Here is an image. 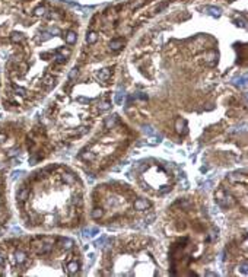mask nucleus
<instances>
[{
	"label": "nucleus",
	"mask_w": 248,
	"mask_h": 277,
	"mask_svg": "<svg viewBox=\"0 0 248 277\" xmlns=\"http://www.w3.org/2000/svg\"><path fill=\"white\" fill-rule=\"evenodd\" d=\"M96 40H98V35L95 32H91L88 36H86V42H88V44H93Z\"/></svg>",
	"instance_id": "8"
},
{
	"label": "nucleus",
	"mask_w": 248,
	"mask_h": 277,
	"mask_svg": "<svg viewBox=\"0 0 248 277\" xmlns=\"http://www.w3.org/2000/svg\"><path fill=\"white\" fill-rule=\"evenodd\" d=\"M124 98H126V93L118 92V93L115 95V102H117L118 105H121V104H123V101H124Z\"/></svg>",
	"instance_id": "15"
},
{
	"label": "nucleus",
	"mask_w": 248,
	"mask_h": 277,
	"mask_svg": "<svg viewBox=\"0 0 248 277\" xmlns=\"http://www.w3.org/2000/svg\"><path fill=\"white\" fill-rule=\"evenodd\" d=\"M15 260H16L18 264H22V262L27 261V254H25L23 251H16V252H15Z\"/></svg>",
	"instance_id": "2"
},
{
	"label": "nucleus",
	"mask_w": 248,
	"mask_h": 277,
	"mask_svg": "<svg viewBox=\"0 0 248 277\" xmlns=\"http://www.w3.org/2000/svg\"><path fill=\"white\" fill-rule=\"evenodd\" d=\"M3 140H6V136L5 134H0V143H2Z\"/></svg>",
	"instance_id": "27"
},
{
	"label": "nucleus",
	"mask_w": 248,
	"mask_h": 277,
	"mask_svg": "<svg viewBox=\"0 0 248 277\" xmlns=\"http://www.w3.org/2000/svg\"><path fill=\"white\" fill-rule=\"evenodd\" d=\"M143 131H145L146 134H153V129L151 127V125H145V127H143Z\"/></svg>",
	"instance_id": "20"
},
{
	"label": "nucleus",
	"mask_w": 248,
	"mask_h": 277,
	"mask_svg": "<svg viewBox=\"0 0 248 277\" xmlns=\"http://www.w3.org/2000/svg\"><path fill=\"white\" fill-rule=\"evenodd\" d=\"M98 78L101 79V80H107L108 78H109V70H107V69H104L101 73L98 74Z\"/></svg>",
	"instance_id": "12"
},
{
	"label": "nucleus",
	"mask_w": 248,
	"mask_h": 277,
	"mask_svg": "<svg viewBox=\"0 0 248 277\" xmlns=\"http://www.w3.org/2000/svg\"><path fill=\"white\" fill-rule=\"evenodd\" d=\"M2 262H3V255L0 254V264H2Z\"/></svg>",
	"instance_id": "28"
},
{
	"label": "nucleus",
	"mask_w": 248,
	"mask_h": 277,
	"mask_svg": "<svg viewBox=\"0 0 248 277\" xmlns=\"http://www.w3.org/2000/svg\"><path fill=\"white\" fill-rule=\"evenodd\" d=\"M63 181L66 182V184H73L74 182V177L72 174H64L63 175Z\"/></svg>",
	"instance_id": "10"
},
{
	"label": "nucleus",
	"mask_w": 248,
	"mask_h": 277,
	"mask_svg": "<svg viewBox=\"0 0 248 277\" xmlns=\"http://www.w3.org/2000/svg\"><path fill=\"white\" fill-rule=\"evenodd\" d=\"M114 124H115V117H111V118H108V120L105 121V127L109 129V127H113Z\"/></svg>",
	"instance_id": "16"
},
{
	"label": "nucleus",
	"mask_w": 248,
	"mask_h": 277,
	"mask_svg": "<svg viewBox=\"0 0 248 277\" xmlns=\"http://www.w3.org/2000/svg\"><path fill=\"white\" fill-rule=\"evenodd\" d=\"M61 245H63L64 249H70V248L73 247V241H72V239H69V238L61 239Z\"/></svg>",
	"instance_id": "6"
},
{
	"label": "nucleus",
	"mask_w": 248,
	"mask_h": 277,
	"mask_svg": "<svg viewBox=\"0 0 248 277\" xmlns=\"http://www.w3.org/2000/svg\"><path fill=\"white\" fill-rule=\"evenodd\" d=\"M149 206H151V203H149L147 200H145V198H137L134 201V209L136 210H146Z\"/></svg>",
	"instance_id": "1"
},
{
	"label": "nucleus",
	"mask_w": 248,
	"mask_h": 277,
	"mask_svg": "<svg viewBox=\"0 0 248 277\" xmlns=\"http://www.w3.org/2000/svg\"><path fill=\"white\" fill-rule=\"evenodd\" d=\"M44 13V7H36L35 9V15H42Z\"/></svg>",
	"instance_id": "25"
},
{
	"label": "nucleus",
	"mask_w": 248,
	"mask_h": 277,
	"mask_svg": "<svg viewBox=\"0 0 248 277\" xmlns=\"http://www.w3.org/2000/svg\"><path fill=\"white\" fill-rule=\"evenodd\" d=\"M67 270H69V273L70 274H74V273H76L78 270H79V264L78 262H69V266H67Z\"/></svg>",
	"instance_id": "3"
},
{
	"label": "nucleus",
	"mask_w": 248,
	"mask_h": 277,
	"mask_svg": "<svg viewBox=\"0 0 248 277\" xmlns=\"http://www.w3.org/2000/svg\"><path fill=\"white\" fill-rule=\"evenodd\" d=\"M74 76H78V69H73V70L70 72V74H69L70 79H74Z\"/></svg>",
	"instance_id": "22"
},
{
	"label": "nucleus",
	"mask_w": 248,
	"mask_h": 277,
	"mask_svg": "<svg viewBox=\"0 0 248 277\" xmlns=\"http://www.w3.org/2000/svg\"><path fill=\"white\" fill-rule=\"evenodd\" d=\"M182 127H185V123L181 121V120H178V121H177V131H178V133H185L187 130L182 129Z\"/></svg>",
	"instance_id": "13"
},
{
	"label": "nucleus",
	"mask_w": 248,
	"mask_h": 277,
	"mask_svg": "<svg viewBox=\"0 0 248 277\" xmlns=\"http://www.w3.org/2000/svg\"><path fill=\"white\" fill-rule=\"evenodd\" d=\"M19 153V149H12L10 152H9V156L12 158V156H15V155H18Z\"/></svg>",
	"instance_id": "23"
},
{
	"label": "nucleus",
	"mask_w": 248,
	"mask_h": 277,
	"mask_svg": "<svg viewBox=\"0 0 248 277\" xmlns=\"http://www.w3.org/2000/svg\"><path fill=\"white\" fill-rule=\"evenodd\" d=\"M109 47H111V50H120L123 47V41L121 40H114V41H111Z\"/></svg>",
	"instance_id": "5"
},
{
	"label": "nucleus",
	"mask_w": 248,
	"mask_h": 277,
	"mask_svg": "<svg viewBox=\"0 0 248 277\" xmlns=\"http://www.w3.org/2000/svg\"><path fill=\"white\" fill-rule=\"evenodd\" d=\"M22 38H23V35L19 34V32H13V34H12V41H13V42H19V41H22Z\"/></svg>",
	"instance_id": "14"
},
{
	"label": "nucleus",
	"mask_w": 248,
	"mask_h": 277,
	"mask_svg": "<svg viewBox=\"0 0 248 277\" xmlns=\"http://www.w3.org/2000/svg\"><path fill=\"white\" fill-rule=\"evenodd\" d=\"M15 92H16V93H19V95H22V96H23V95H27V89H23V87H18V86L15 87Z\"/></svg>",
	"instance_id": "18"
},
{
	"label": "nucleus",
	"mask_w": 248,
	"mask_h": 277,
	"mask_svg": "<svg viewBox=\"0 0 248 277\" xmlns=\"http://www.w3.org/2000/svg\"><path fill=\"white\" fill-rule=\"evenodd\" d=\"M109 108H111V104L109 102H102L101 105H99V109H101V111H107Z\"/></svg>",
	"instance_id": "17"
},
{
	"label": "nucleus",
	"mask_w": 248,
	"mask_h": 277,
	"mask_svg": "<svg viewBox=\"0 0 248 277\" xmlns=\"http://www.w3.org/2000/svg\"><path fill=\"white\" fill-rule=\"evenodd\" d=\"M104 242H105V236H102V238H99V239H98V241H96V245H98V247H102V244H104Z\"/></svg>",
	"instance_id": "24"
},
{
	"label": "nucleus",
	"mask_w": 248,
	"mask_h": 277,
	"mask_svg": "<svg viewBox=\"0 0 248 277\" xmlns=\"http://www.w3.org/2000/svg\"><path fill=\"white\" fill-rule=\"evenodd\" d=\"M82 158H83V159H88V160H93L95 155H93V153H83Z\"/></svg>",
	"instance_id": "21"
},
{
	"label": "nucleus",
	"mask_w": 248,
	"mask_h": 277,
	"mask_svg": "<svg viewBox=\"0 0 248 277\" xmlns=\"http://www.w3.org/2000/svg\"><path fill=\"white\" fill-rule=\"evenodd\" d=\"M28 197H29V190H21L18 193V200H21V201H25Z\"/></svg>",
	"instance_id": "4"
},
{
	"label": "nucleus",
	"mask_w": 248,
	"mask_h": 277,
	"mask_svg": "<svg viewBox=\"0 0 248 277\" xmlns=\"http://www.w3.org/2000/svg\"><path fill=\"white\" fill-rule=\"evenodd\" d=\"M206 10H209L207 13L212 15V16H219V15H220V10H219L217 7H207Z\"/></svg>",
	"instance_id": "11"
},
{
	"label": "nucleus",
	"mask_w": 248,
	"mask_h": 277,
	"mask_svg": "<svg viewBox=\"0 0 248 277\" xmlns=\"http://www.w3.org/2000/svg\"><path fill=\"white\" fill-rule=\"evenodd\" d=\"M22 174H23L22 171H18V172H13V174H12V178H13V180H15L16 177H21V175H22Z\"/></svg>",
	"instance_id": "26"
},
{
	"label": "nucleus",
	"mask_w": 248,
	"mask_h": 277,
	"mask_svg": "<svg viewBox=\"0 0 248 277\" xmlns=\"http://www.w3.org/2000/svg\"><path fill=\"white\" fill-rule=\"evenodd\" d=\"M102 215H104L102 209H93V210H92V217H93V219H99V217H102Z\"/></svg>",
	"instance_id": "9"
},
{
	"label": "nucleus",
	"mask_w": 248,
	"mask_h": 277,
	"mask_svg": "<svg viewBox=\"0 0 248 277\" xmlns=\"http://www.w3.org/2000/svg\"><path fill=\"white\" fill-rule=\"evenodd\" d=\"M66 41L69 44H74V42H76V34H74V32H69L66 35Z\"/></svg>",
	"instance_id": "7"
},
{
	"label": "nucleus",
	"mask_w": 248,
	"mask_h": 277,
	"mask_svg": "<svg viewBox=\"0 0 248 277\" xmlns=\"http://www.w3.org/2000/svg\"><path fill=\"white\" fill-rule=\"evenodd\" d=\"M44 83H45V85H53V83H54V79H53L51 76H45V78H44Z\"/></svg>",
	"instance_id": "19"
}]
</instances>
